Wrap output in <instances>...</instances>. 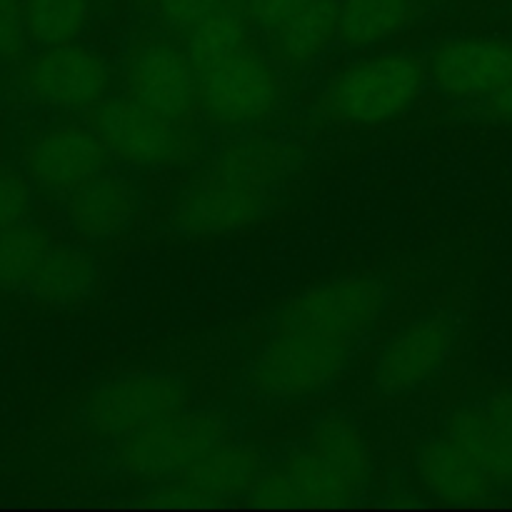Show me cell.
Returning <instances> with one entry per match:
<instances>
[{"instance_id":"cell-4","label":"cell","mask_w":512,"mask_h":512,"mask_svg":"<svg viewBox=\"0 0 512 512\" xmlns=\"http://www.w3.org/2000/svg\"><path fill=\"white\" fill-rule=\"evenodd\" d=\"M225 440L230 430L220 415L180 410L123 438L120 468L138 480H170Z\"/></svg>"},{"instance_id":"cell-23","label":"cell","mask_w":512,"mask_h":512,"mask_svg":"<svg viewBox=\"0 0 512 512\" xmlns=\"http://www.w3.org/2000/svg\"><path fill=\"white\" fill-rule=\"evenodd\" d=\"M50 248L48 233L25 220L0 233V290L25 293Z\"/></svg>"},{"instance_id":"cell-9","label":"cell","mask_w":512,"mask_h":512,"mask_svg":"<svg viewBox=\"0 0 512 512\" xmlns=\"http://www.w3.org/2000/svg\"><path fill=\"white\" fill-rule=\"evenodd\" d=\"M90 128L108 153L143 168H163L183 158L185 138L175 120L163 118L135 98H103L90 108Z\"/></svg>"},{"instance_id":"cell-2","label":"cell","mask_w":512,"mask_h":512,"mask_svg":"<svg viewBox=\"0 0 512 512\" xmlns=\"http://www.w3.org/2000/svg\"><path fill=\"white\" fill-rule=\"evenodd\" d=\"M368 478L370 453L360 430L328 418L310 433L308 448L260 473L250 498L260 505H335L360 495Z\"/></svg>"},{"instance_id":"cell-24","label":"cell","mask_w":512,"mask_h":512,"mask_svg":"<svg viewBox=\"0 0 512 512\" xmlns=\"http://www.w3.org/2000/svg\"><path fill=\"white\" fill-rule=\"evenodd\" d=\"M88 20V0H25L28 38L45 48L75 43Z\"/></svg>"},{"instance_id":"cell-19","label":"cell","mask_w":512,"mask_h":512,"mask_svg":"<svg viewBox=\"0 0 512 512\" xmlns=\"http://www.w3.org/2000/svg\"><path fill=\"white\" fill-rule=\"evenodd\" d=\"M95 288H98V263L85 250L73 245H53L25 293L40 303L65 308L90 298Z\"/></svg>"},{"instance_id":"cell-28","label":"cell","mask_w":512,"mask_h":512,"mask_svg":"<svg viewBox=\"0 0 512 512\" xmlns=\"http://www.w3.org/2000/svg\"><path fill=\"white\" fill-rule=\"evenodd\" d=\"M308 3L310 0H243V8L245 15L253 18L260 28L275 33Z\"/></svg>"},{"instance_id":"cell-14","label":"cell","mask_w":512,"mask_h":512,"mask_svg":"<svg viewBox=\"0 0 512 512\" xmlns=\"http://www.w3.org/2000/svg\"><path fill=\"white\" fill-rule=\"evenodd\" d=\"M130 93L168 120H183L198 103V73L188 53L170 43H150L135 50L128 68Z\"/></svg>"},{"instance_id":"cell-8","label":"cell","mask_w":512,"mask_h":512,"mask_svg":"<svg viewBox=\"0 0 512 512\" xmlns=\"http://www.w3.org/2000/svg\"><path fill=\"white\" fill-rule=\"evenodd\" d=\"M188 405V388L173 375H125L90 393L85 425L100 438H128Z\"/></svg>"},{"instance_id":"cell-27","label":"cell","mask_w":512,"mask_h":512,"mask_svg":"<svg viewBox=\"0 0 512 512\" xmlns=\"http://www.w3.org/2000/svg\"><path fill=\"white\" fill-rule=\"evenodd\" d=\"M218 5V0H158V13L168 28L190 33Z\"/></svg>"},{"instance_id":"cell-22","label":"cell","mask_w":512,"mask_h":512,"mask_svg":"<svg viewBox=\"0 0 512 512\" xmlns=\"http://www.w3.org/2000/svg\"><path fill=\"white\" fill-rule=\"evenodd\" d=\"M245 40H248L245 15L228 5H218L188 35V58L195 73L245 50Z\"/></svg>"},{"instance_id":"cell-25","label":"cell","mask_w":512,"mask_h":512,"mask_svg":"<svg viewBox=\"0 0 512 512\" xmlns=\"http://www.w3.org/2000/svg\"><path fill=\"white\" fill-rule=\"evenodd\" d=\"M30 210L28 180L13 168L0 165V233L23 223Z\"/></svg>"},{"instance_id":"cell-15","label":"cell","mask_w":512,"mask_h":512,"mask_svg":"<svg viewBox=\"0 0 512 512\" xmlns=\"http://www.w3.org/2000/svg\"><path fill=\"white\" fill-rule=\"evenodd\" d=\"M260 478V458L240 443H220L175 478L165 480L158 500L168 503H223L250 493Z\"/></svg>"},{"instance_id":"cell-1","label":"cell","mask_w":512,"mask_h":512,"mask_svg":"<svg viewBox=\"0 0 512 512\" xmlns=\"http://www.w3.org/2000/svg\"><path fill=\"white\" fill-rule=\"evenodd\" d=\"M295 158L293 145L265 135L225 145L178 200L173 225L195 238L245 228L270 208L273 188L293 173Z\"/></svg>"},{"instance_id":"cell-21","label":"cell","mask_w":512,"mask_h":512,"mask_svg":"<svg viewBox=\"0 0 512 512\" xmlns=\"http://www.w3.org/2000/svg\"><path fill=\"white\" fill-rule=\"evenodd\" d=\"M338 0H310L278 33V48L288 63L308 65L338 38Z\"/></svg>"},{"instance_id":"cell-18","label":"cell","mask_w":512,"mask_h":512,"mask_svg":"<svg viewBox=\"0 0 512 512\" xmlns=\"http://www.w3.org/2000/svg\"><path fill=\"white\" fill-rule=\"evenodd\" d=\"M445 435L468 450L498 488H512V435L483 405L455 410L448 418Z\"/></svg>"},{"instance_id":"cell-30","label":"cell","mask_w":512,"mask_h":512,"mask_svg":"<svg viewBox=\"0 0 512 512\" xmlns=\"http://www.w3.org/2000/svg\"><path fill=\"white\" fill-rule=\"evenodd\" d=\"M500 425L512 435V388H503V390H495V393L488 395L483 405Z\"/></svg>"},{"instance_id":"cell-12","label":"cell","mask_w":512,"mask_h":512,"mask_svg":"<svg viewBox=\"0 0 512 512\" xmlns=\"http://www.w3.org/2000/svg\"><path fill=\"white\" fill-rule=\"evenodd\" d=\"M455 325L443 315H428L390 338L373 368L375 388L385 395H405L433 378L453 355Z\"/></svg>"},{"instance_id":"cell-13","label":"cell","mask_w":512,"mask_h":512,"mask_svg":"<svg viewBox=\"0 0 512 512\" xmlns=\"http://www.w3.org/2000/svg\"><path fill=\"white\" fill-rule=\"evenodd\" d=\"M108 148L93 128L58 125L40 135L25 153V170L38 188L73 193L85 180L103 173Z\"/></svg>"},{"instance_id":"cell-20","label":"cell","mask_w":512,"mask_h":512,"mask_svg":"<svg viewBox=\"0 0 512 512\" xmlns=\"http://www.w3.org/2000/svg\"><path fill=\"white\" fill-rule=\"evenodd\" d=\"M415 18V0H340L338 38L365 48L393 38Z\"/></svg>"},{"instance_id":"cell-10","label":"cell","mask_w":512,"mask_h":512,"mask_svg":"<svg viewBox=\"0 0 512 512\" xmlns=\"http://www.w3.org/2000/svg\"><path fill=\"white\" fill-rule=\"evenodd\" d=\"M23 83L40 103L63 110H85L105 98L110 70L103 55L95 50L65 43L35 55L25 65Z\"/></svg>"},{"instance_id":"cell-5","label":"cell","mask_w":512,"mask_h":512,"mask_svg":"<svg viewBox=\"0 0 512 512\" xmlns=\"http://www.w3.org/2000/svg\"><path fill=\"white\" fill-rule=\"evenodd\" d=\"M428 68L415 55L395 53L363 60L345 70L328 90L335 118L355 125H375L410 108L420 95Z\"/></svg>"},{"instance_id":"cell-29","label":"cell","mask_w":512,"mask_h":512,"mask_svg":"<svg viewBox=\"0 0 512 512\" xmlns=\"http://www.w3.org/2000/svg\"><path fill=\"white\" fill-rule=\"evenodd\" d=\"M475 113L483 120L500 125H512V83L500 88L498 93L483 100H475Z\"/></svg>"},{"instance_id":"cell-7","label":"cell","mask_w":512,"mask_h":512,"mask_svg":"<svg viewBox=\"0 0 512 512\" xmlns=\"http://www.w3.org/2000/svg\"><path fill=\"white\" fill-rule=\"evenodd\" d=\"M388 305V288L375 275L328 280L295 295L278 315V328H303L358 340Z\"/></svg>"},{"instance_id":"cell-3","label":"cell","mask_w":512,"mask_h":512,"mask_svg":"<svg viewBox=\"0 0 512 512\" xmlns=\"http://www.w3.org/2000/svg\"><path fill=\"white\" fill-rule=\"evenodd\" d=\"M355 340L303 328H278L250 368L255 393L295 400L320 393L345 370Z\"/></svg>"},{"instance_id":"cell-11","label":"cell","mask_w":512,"mask_h":512,"mask_svg":"<svg viewBox=\"0 0 512 512\" xmlns=\"http://www.w3.org/2000/svg\"><path fill=\"white\" fill-rule=\"evenodd\" d=\"M425 68L445 95L475 103L512 83V40H448L430 53Z\"/></svg>"},{"instance_id":"cell-26","label":"cell","mask_w":512,"mask_h":512,"mask_svg":"<svg viewBox=\"0 0 512 512\" xmlns=\"http://www.w3.org/2000/svg\"><path fill=\"white\" fill-rule=\"evenodd\" d=\"M28 40L25 0H0V60H18Z\"/></svg>"},{"instance_id":"cell-17","label":"cell","mask_w":512,"mask_h":512,"mask_svg":"<svg viewBox=\"0 0 512 512\" xmlns=\"http://www.w3.org/2000/svg\"><path fill=\"white\" fill-rule=\"evenodd\" d=\"M418 470L435 498L453 503H478L498 490V483L480 468L478 460L460 448L450 435L433 438L420 448Z\"/></svg>"},{"instance_id":"cell-16","label":"cell","mask_w":512,"mask_h":512,"mask_svg":"<svg viewBox=\"0 0 512 512\" xmlns=\"http://www.w3.org/2000/svg\"><path fill=\"white\" fill-rule=\"evenodd\" d=\"M138 188L118 173H98L68 198V220L88 240H110L130 228L138 215Z\"/></svg>"},{"instance_id":"cell-6","label":"cell","mask_w":512,"mask_h":512,"mask_svg":"<svg viewBox=\"0 0 512 512\" xmlns=\"http://www.w3.org/2000/svg\"><path fill=\"white\" fill-rule=\"evenodd\" d=\"M283 95L278 73L260 55L240 50L198 70V103L213 123L258 125L275 113Z\"/></svg>"}]
</instances>
